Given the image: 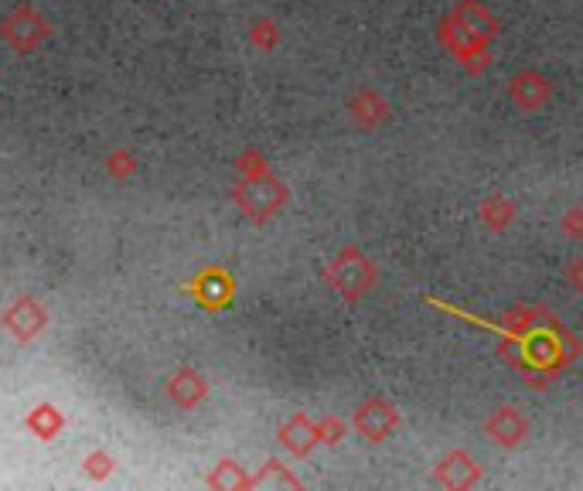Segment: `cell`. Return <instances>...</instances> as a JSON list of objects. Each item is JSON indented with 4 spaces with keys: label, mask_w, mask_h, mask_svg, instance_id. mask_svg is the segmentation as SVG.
Instances as JSON below:
<instances>
[{
    "label": "cell",
    "mask_w": 583,
    "mask_h": 491,
    "mask_svg": "<svg viewBox=\"0 0 583 491\" xmlns=\"http://www.w3.org/2000/svg\"><path fill=\"white\" fill-rule=\"evenodd\" d=\"M440 41H444V45L457 55V62H464L468 69H474V58H481V62L488 65V41L471 35V31L461 28L454 18H447L440 24Z\"/></svg>",
    "instance_id": "obj_7"
},
{
    "label": "cell",
    "mask_w": 583,
    "mask_h": 491,
    "mask_svg": "<svg viewBox=\"0 0 583 491\" xmlns=\"http://www.w3.org/2000/svg\"><path fill=\"white\" fill-rule=\"evenodd\" d=\"M256 485H287V488H297L301 481L294 478V474H287V468L283 464H277V461H270L266 464V471L256 478Z\"/></svg>",
    "instance_id": "obj_12"
},
{
    "label": "cell",
    "mask_w": 583,
    "mask_h": 491,
    "mask_svg": "<svg viewBox=\"0 0 583 491\" xmlns=\"http://www.w3.org/2000/svg\"><path fill=\"white\" fill-rule=\"evenodd\" d=\"M348 113H352V123H355V127L376 130L379 123L389 116V103L376 93V89L362 86V89H355L352 99H348Z\"/></svg>",
    "instance_id": "obj_8"
},
{
    "label": "cell",
    "mask_w": 583,
    "mask_h": 491,
    "mask_svg": "<svg viewBox=\"0 0 583 491\" xmlns=\"http://www.w3.org/2000/svg\"><path fill=\"white\" fill-rule=\"evenodd\" d=\"M236 202L253 222H266L270 215L280 212L283 202H287V188H283L280 181H273L266 171L263 174H249V181L239 188Z\"/></svg>",
    "instance_id": "obj_2"
},
{
    "label": "cell",
    "mask_w": 583,
    "mask_h": 491,
    "mask_svg": "<svg viewBox=\"0 0 583 491\" xmlns=\"http://www.w3.org/2000/svg\"><path fill=\"white\" fill-rule=\"evenodd\" d=\"M560 229L566 232V236H573V239H583V208H570V212L563 215Z\"/></svg>",
    "instance_id": "obj_14"
},
{
    "label": "cell",
    "mask_w": 583,
    "mask_h": 491,
    "mask_svg": "<svg viewBox=\"0 0 583 491\" xmlns=\"http://www.w3.org/2000/svg\"><path fill=\"white\" fill-rule=\"evenodd\" d=\"M481 481V464L468 451H451L433 468V485L440 488H471Z\"/></svg>",
    "instance_id": "obj_6"
},
{
    "label": "cell",
    "mask_w": 583,
    "mask_h": 491,
    "mask_svg": "<svg viewBox=\"0 0 583 491\" xmlns=\"http://www.w3.org/2000/svg\"><path fill=\"white\" fill-rule=\"evenodd\" d=\"M212 485H246V478H236V464H222V474H212Z\"/></svg>",
    "instance_id": "obj_16"
},
{
    "label": "cell",
    "mask_w": 583,
    "mask_h": 491,
    "mask_svg": "<svg viewBox=\"0 0 583 491\" xmlns=\"http://www.w3.org/2000/svg\"><path fill=\"white\" fill-rule=\"evenodd\" d=\"M280 440H283V447H287L290 454L307 457L314 444H321V440H318V423H314L311 416H304V413H294L280 427Z\"/></svg>",
    "instance_id": "obj_9"
},
{
    "label": "cell",
    "mask_w": 583,
    "mask_h": 491,
    "mask_svg": "<svg viewBox=\"0 0 583 491\" xmlns=\"http://www.w3.org/2000/svg\"><path fill=\"white\" fill-rule=\"evenodd\" d=\"M478 215H481V222H485L491 232H505L508 226H512V219H515V205L508 202V198H502V195H491V198L481 202Z\"/></svg>",
    "instance_id": "obj_11"
},
{
    "label": "cell",
    "mask_w": 583,
    "mask_h": 491,
    "mask_svg": "<svg viewBox=\"0 0 583 491\" xmlns=\"http://www.w3.org/2000/svg\"><path fill=\"white\" fill-rule=\"evenodd\" d=\"M352 423H355V434L362 440H369V444H382V440H389L399 430V413L386 396H369L355 410Z\"/></svg>",
    "instance_id": "obj_3"
},
{
    "label": "cell",
    "mask_w": 583,
    "mask_h": 491,
    "mask_svg": "<svg viewBox=\"0 0 583 491\" xmlns=\"http://www.w3.org/2000/svg\"><path fill=\"white\" fill-rule=\"evenodd\" d=\"M324 277H328L331 290H338V294L345 297L348 304L362 301V297L379 284L376 263H372L365 253H358L355 246L341 249L335 260H331V266H328V273H324Z\"/></svg>",
    "instance_id": "obj_1"
},
{
    "label": "cell",
    "mask_w": 583,
    "mask_h": 491,
    "mask_svg": "<svg viewBox=\"0 0 583 491\" xmlns=\"http://www.w3.org/2000/svg\"><path fill=\"white\" fill-rule=\"evenodd\" d=\"M570 284H573V290H577V294L583 297V249L570 260Z\"/></svg>",
    "instance_id": "obj_15"
},
{
    "label": "cell",
    "mask_w": 583,
    "mask_h": 491,
    "mask_svg": "<svg viewBox=\"0 0 583 491\" xmlns=\"http://www.w3.org/2000/svg\"><path fill=\"white\" fill-rule=\"evenodd\" d=\"M345 437V423L335 420V416H324L318 423V440L321 444H338V440Z\"/></svg>",
    "instance_id": "obj_13"
},
{
    "label": "cell",
    "mask_w": 583,
    "mask_h": 491,
    "mask_svg": "<svg viewBox=\"0 0 583 491\" xmlns=\"http://www.w3.org/2000/svg\"><path fill=\"white\" fill-rule=\"evenodd\" d=\"M508 96H512V103L519 106L522 113H536V110H543L549 103V96H553V82L536 69H522L508 79Z\"/></svg>",
    "instance_id": "obj_4"
},
{
    "label": "cell",
    "mask_w": 583,
    "mask_h": 491,
    "mask_svg": "<svg viewBox=\"0 0 583 491\" xmlns=\"http://www.w3.org/2000/svg\"><path fill=\"white\" fill-rule=\"evenodd\" d=\"M485 434L491 444L512 451V447H519L522 440L529 437V420L519 406H498V410L485 420Z\"/></svg>",
    "instance_id": "obj_5"
},
{
    "label": "cell",
    "mask_w": 583,
    "mask_h": 491,
    "mask_svg": "<svg viewBox=\"0 0 583 491\" xmlns=\"http://www.w3.org/2000/svg\"><path fill=\"white\" fill-rule=\"evenodd\" d=\"M451 18L461 24V28H468L471 35H478L481 41H491L498 35V24H495V18L485 11V7L478 4V0H461V4L454 7V14Z\"/></svg>",
    "instance_id": "obj_10"
},
{
    "label": "cell",
    "mask_w": 583,
    "mask_h": 491,
    "mask_svg": "<svg viewBox=\"0 0 583 491\" xmlns=\"http://www.w3.org/2000/svg\"><path fill=\"white\" fill-rule=\"evenodd\" d=\"M253 41H260V45L270 48L273 41H277V28H273L270 21H260V24H256V28H253Z\"/></svg>",
    "instance_id": "obj_17"
}]
</instances>
